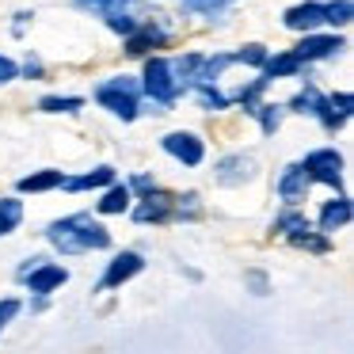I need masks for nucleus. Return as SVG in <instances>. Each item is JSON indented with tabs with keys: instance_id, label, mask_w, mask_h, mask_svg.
<instances>
[{
	"instance_id": "f257e3e1",
	"label": "nucleus",
	"mask_w": 354,
	"mask_h": 354,
	"mask_svg": "<svg viewBox=\"0 0 354 354\" xmlns=\"http://www.w3.org/2000/svg\"><path fill=\"white\" fill-rule=\"evenodd\" d=\"M46 240L62 255L107 252L111 248V232L103 229L92 214H73V217H62V221H50L46 225Z\"/></svg>"
},
{
	"instance_id": "f03ea898",
	"label": "nucleus",
	"mask_w": 354,
	"mask_h": 354,
	"mask_svg": "<svg viewBox=\"0 0 354 354\" xmlns=\"http://www.w3.org/2000/svg\"><path fill=\"white\" fill-rule=\"evenodd\" d=\"M95 100H100V107H107L115 118L133 122L138 111H141V84H133V77H111L107 84L95 88Z\"/></svg>"
},
{
	"instance_id": "7ed1b4c3",
	"label": "nucleus",
	"mask_w": 354,
	"mask_h": 354,
	"mask_svg": "<svg viewBox=\"0 0 354 354\" xmlns=\"http://www.w3.org/2000/svg\"><path fill=\"white\" fill-rule=\"evenodd\" d=\"M141 80H145L141 92H145L156 107H171V103L183 95V88L176 84V77H171L168 57H149V62H145V77H141Z\"/></svg>"
},
{
	"instance_id": "20e7f679",
	"label": "nucleus",
	"mask_w": 354,
	"mask_h": 354,
	"mask_svg": "<svg viewBox=\"0 0 354 354\" xmlns=\"http://www.w3.org/2000/svg\"><path fill=\"white\" fill-rule=\"evenodd\" d=\"M308 183H324V187H343V156L335 149H313V153L301 160Z\"/></svg>"
},
{
	"instance_id": "39448f33",
	"label": "nucleus",
	"mask_w": 354,
	"mask_h": 354,
	"mask_svg": "<svg viewBox=\"0 0 354 354\" xmlns=\"http://www.w3.org/2000/svg\"><path fill=\"white\" fill-rule=\"evenodd\" d=\"M149 16H153V12H149L141 0H103V8H100V19L115 35H130L133 27H138L141 19H149Z\"/></svg>"
},
{
	"instance_id": "423d86ee",
	"label": "nucleus",
	"mask_w": 354,
	"mask_h": 354,
	"mask_svg": "<svg viewBox=\"0 0 354 354\" xmlns=\"http://www.w3.org/2000/svg\"><path fill=\"white\" fill-rule=\"evenodd\" d=\"M164 153L168 156H176L179 164H187V168H198L202 160H206V141L198 138V133H191V130H171V133H164Z\"/></svg>"
},
{
	"instance_id": "0eeeda50",
	"label": "nucleus",
	"mask_w": 354,
	"mask_h": 354,
	"mask_svg": "<svg viewBox=\"0 0 354 354\" xmlns=\"http://www.w3.org/2000/svg\"><path fill=\"white\" fill-rule=\"evenodd\" d=\"M122 39H126V54L130 57H145L149 50H160L164 42H168V31L160 27L156 16H149V19H141L130 35H122Z\"/></svg>"
},
{
	"instance_id": "6e6552de",
	"label": "nucleus",
	"mask_w": 354,
	"mask_h": 354,
	"mask_svg": "<svg viewBox=\"0 0 354 354\" xmlns=\"http://www.w3.org/2000/svg\"><path fill=\"white\" fill-rule=\"evenodd\" d=\"M255 171H259V164H255L252 153H236V156H225V160H217L214 168V179L221 187H244L255 179Z\"/></svg>"
},
{
	"instance_id": "1a4fd4ad",
	"label": "nucleus",
	"mask_w": 354,
	"mask_h": 354,
	"mask_svg": "<svg viewBox=\"0 0 354 354\" xmlns=\"http://www.w3.org/2000/svg\"><path fill=\"white\" fill-rule=\"evenodd\" d=\"M339 50H346V42L339 39V35H313L308 31L305 39L293 46V54H297L305 65H313V62H328V57H335Z\"/></svg>"
},
{
	"instance_id": "9d476101",
	"label": "nucleus",
	"mask_w": 354,
	"mask_h": 354,
	"mask_svg": "<svg viewBox=\"0 0 354 354\" xmlns=\"http://www.w3.org/2000/svg\"><path fill=\"white\" fill-rule=\"evenodd\" d=\"M171 206H176V194L160 191V187H153L149 194H141V206H133V221L138 225H160L171 217Z\"/></svg>"
},
{
	"instance_id": "9b49d317",
	"label": "nucleus",
	"mask_w": 354,
	"mask_h": 354,
	"mask_svg": "<svg viewBox=\"0 0 354 354\" xmlns=\"http://www.w3.org/2000/svg\"><path fill=\"white\" fill-rule=\"evenodd\" d=\"M141 267H145V259H141L138 252H118L115 259L107 263V270H103L100 290H118V286L130 282L133 274H141Z\"/></svg>"
},
{
	"instance_id": "f8f14e48",
	"label": "nucleus",
	"mask_w": 354,
	"mask_h": 354,
	"mask_svg": "<svg viewBox=\"0 0 354 354\" xmlns=\"http://www.w3.org/2000/svg\"><path fill=\"white\" fill-rule=\"evenodd\" d=\"M65 282H69V270H65L62 263H46V259H42L39 267L24 278V286L31 293H54L57 286H65Z\"/></svg>"
},
{
	"instance_id": "ddd939ff",
	"label": "nucleus",
	"mask_w": 354,
	"mask_h": 354,
	"mask_svg": "<svg viewBox=\"0 0 354 354\" xmlns=\"http://www.w3.org/2000/svg\"><path fill=\"white\" fill-rule=\"evenodd\" d=\"M308 176H305V168L301 164H290V168L282 171V179H278V198L286 202V206H301L305 202V194H308Z\"/></svg>"
},
{
	"instance_id": "4468645a",
	"label": "nucleus",
	"mask_w": 354,
	"mask_h": 354,
	"mask_svg": "<svg viewBox=\"0 0 354 354\" xmlns=\"http://www.w3.org/2000/svg\"><path fill=\"white\" fill-rule=\"evenodd\" d=\"M282 24L290 27V31H297V35L316 31V27H324V4H316V0H305V4H297V8L286 12Z\"/></svg>"
},
{
	"instance_id": "2eb2a0df",
	"label": "nucleus",
	"mask_w": 354,
	"mask_h": 354,
	"mask_svg": "<svg viewBox=\"0 0 354 354\" xmlns=\"http://www.w3.org/2000/svg\"><path fill=\"white\" fill-rule=\"evenodd\" d=\"M351 198L346 194H335L331 202H324V209H320V232L324 236H335L339 229H346L351 225Z\"/></svg>"
},
{
	"instance_id": "dca6fc26",
	"label": "nucleus",
	"mask_w": 354,
	"mask_h": 354,
	"mask_svg": "<svg viewBox=\"0 0 354 354\" xmlns=\"http://www.w3.org/2000/svg\"><path fill=\"white\" fill-rule=\"evenodd\" d=\"M351 107H354V100L346 92H339V95H324V107H320V122H324V130H339V126L351 118Z\"/></svg>"
},
{
	"instance_id": "f3484780",
	"label": "nucleus",
	"mask_w": 354,
	"mask_h": 354,
	"mask_svg": "<svg viewBox=\"0 0 354 354\" xmlns=\"http://www.w3.org/2000/svg\"><path fill=\"white\" fill-rule=\"evenodd\" d=\"M259 69H263V77H267V80H278V77H297V73L305 69V62H301L293 50H286V54H274V57L267 54V62H263Z\"/></svg>"
},
{
	"instance_id": "a211bd4d",
	"label": "nucleus",
	"mask_w": 354,
	"mask_h": 354,
	"mask_svg": "<svg viewBox=\"0 0 354 354\" xmlns=\"http://www.w3.org/2000/svg\"><path fill=\"white\" fill-rule=\"evenodd\" d=\"M65 183V171L57 168H42V171H31V176L19 179V194H42V191H54V187Z\"/></svg>"
},
{
	"instance_id": "6ab92c4d",
	"label": "nucleus",
	"mask_w": 354,
	"mask_h": 354,
	"mask_svg": "<svg viewBox=\"0 0 354 354\" xmlns=\"http://www.w3.org/2000/svg\"><path fill=\"white\" fill-rule=\"evenodd\" d=\"M130 202H133V191L126 183H107V191H103V198L95 202V209H100L103 217H111V214H126Z\"/></svg>"
},
{
	"instance_id": "aec40b11",
	"label": "nucleus",
	"mask_w": 354,
	"mask_h": 354,
	"mask_svg": "<svg viewBox=\"0 0 354 354\" xmlns=\"http://www.w3.org/2000/svg\"><path fill=\"white\" fill-rule=\"evenodd\" d=\"M107 183H115V168L111 164H100V168H92V171H84V176H77V179H69L65 176V191H95V187H107Z\"/></svg>"
},
{
	"instance_id": "412c9836",
	"label": "nucleus",
	"mask_w": 354,
	"mask_h": 354,
	"mask_svg": "<svg viewBox=\"0 0 354 354\" xmlns=\"http://www.w3.org/2000/svg\"><path fill=\"white\" fill-rule=\"evenodd\" d=\"M80 107H84L80 95H42L39 100V111H46V115H77Z\"/></svg>"
},
{
	"instance_id": "4be33fe9",
	"label": "nucleus",
	"mask_w": 354,
	"mask_h": 354,
	"mask_svg": "<svg viewBox=\"0 0 354 354\" xmlns=\"http://www.w3.org/2000/svg\"><path fill=\"white\" fill-rule=\"evenodd\" d=\"M24 221V202L19 198H0V236H12Z\"/></svg>"
},
{
	"instance_id": "5701e85b",
	"label": "nucleus",
	"mask_w": 354,
	"mask_h": 354,
	"mask_svg": "<svg viewBox=\"0 0 354 354\" xmlns=\"http://www.w3.org/2000/svg\"><path fill=\"white\" fill-rule=\"evenodd\" d=\"M351 19H354L351 0H328L324 4V27H351Z\"/></svg>"
},
{
	"instance_id": "b1692460",
	"label": "nucleus",
	"mask_w": 354,
	"mask_h": 354,
	"mask_svg": "<svg viewBox=\"0 0 354 354\" xmlns=\"http://www.w3.org/2000/svg\"><path fill=\"white\" fill-rule=\"evenodd\" d=\"M320 107H324V95L316 92L313 84H305V92H297L290 100V111H297V115H313L316 118V115H320Z\"/></svg>"
},
{
	"instance_id": "393cba45",
	"label": "nucleus",
	"mask_w": 354,
	"mask_h": 354,
	"mask_svg": "<svg viewBox=\"0 0 354 354\" xmlns=\"http://www.w3.org/2000/svg\"><path fill=\"white\" fill-rule=\"evenodd\" d=\"M282 111H286V107H278V103H255L252 118H259L263 133H274L278 126H282Z\"/></svg>"
},
{
	"instance_id": "a878e982",
	"label": "nucleus",
	"mask_w": 354,
	"mask_h": 354,
	"mask_svg": "<svg viewBox=\"0 0 354 354\" xmlns=\"http://www.w3.org/2000/svg\"><path fill=\"white\" fill-rule=\"evenodd\" d=\"M290 244H293V248H305V252H328V248H331V236H324V232L316 236V232H313V225H308V229L293 232V236H290Z\"/></svg>"
},
{
	"instance_id": "bb28decb",
	"label": "nucleus",
	"mask_w": 354,
	"mask_h": 354,
	"mask_svg": "<svg viewBox=\"0 0 354 354\" xmlns=\"http://www.w3.org/2000/svg\"><path fill=\"white\" fill-rule=\"evenodd\" d=\"M301 229H308V217L301 214L297 206H290V209H286V214H282V217H278V221H274V232H282L286 240H290L293 232H301Z\"/></svg>"
},
{
	"instance_id": "cd10ccee",
	"label": "nucleus",
	"mask_w": 354,
	"mask_h": 354,
	"mask_svg": "<svg viewBox=\"0 0 354 354\" xmlns=\"http://www.w3.org/2000/svg\"><path fill=\"white\" fill-rule=\"evenodd\" d=\"M191 88H194V95H198V103L206 111H225L232 103V95H221L214 84H191Z\"/></svg>"
},
{
	"instance_id": "c85d7f7f",
	"label": "nucleus",
	"mask_w": 354,
	"mask_h": 354,
	"mask_svg": "<svg viewBox=\"0 0 354 354\" xmlns=\"http://www.w3.org/2000/svg\"><path fill=\"white\" fill-rule=\"evenodd\" d=\"M267 54H270V50L263 46V42H248V46H240L236 54H232V62H240V65H252V69H259V65L267 62Z\"/></svg>"
},
{
	"instance_id": "c756f323",
	"label": "nucleus",
	"mask_w": 354,
	"mask_h": 354,
	"mask_svg": "<svg viewBox=\"0 0 354 354\" xmlns=\"http://www.w3.org/2000/svg\"><path fill=\"white\" fill-rule=\"evenodd\" d=\"M171 217L179 221H191V217H202V206H198V194H176V206H171Z\"/></svg>"
},
{
	"instance_id": "7c9ffc66",
	"label": "nucleus",
	"mask_w": 354,
	"mask_h": 354,
	"mask_svg": "<svg viewBox=\"0 0 354 354\" xmlns=\"http://www.w3.org/2000/svg\"><path fill=\"white\" fill-rule=\"evenodd\" d=\"M183 4H187V12H202V16L214 19V16H221V12L229 8L232 0H183Z\"/></svg>"
},
{
	"instance_id": "2f4dec72",
	"label": "nucleus",
	"mask_w": 354,
	"mask_h": 354,
	"mask_svg": "<svg viewBox=\"0 0 354 354\" xmlns=\"http://www.w3.org/2000/svg\"><path fill=\"white\" fill-rule=\"evenodd\" d=\"M19 308H24V305H19V297H0V331H4L12 320H16Z\"/></svg>"
},
{
	"instance_id": "473e14b6",
	"label": "nucleus",
	"mask_w": 354,
	"mask_h": 354,
	"mask_svg": "<svg viewBox=\"0 0 354 354\" xmlns=\"http://www.w3.org/2000/svg\"><path fill=\"white\" fill-rule=\"evenodd\" d=\"M16 77H19V65L12 62V57H4V54H0V84H12Z\"/></svg>"
},
{
	"instance_id": "72a5a7b5",
	"label": "nucleus",
	"mask_w": 354,
	"mask_h": 354,
	"mask_svg": "<svg viewBox=\"0 0 354 354\" xmlns=\"http://www.w3.org/2000/svg\"><path fill=\"white\" fill-rule=\"evenodd\" d=\"M126 187H130V191H138V194H149V191H153V187H160V183H156L153 176H133V179H130V183H126Z\"/></svg>"
},
{
	"instance_id": "f704fd0d",
	"label": "nucleus",
	"mask_w": 354,
	"mask_h": 354,
	"mask_svg": "<svg viewBox=\"0 0 354 354\" xmlns=\"http://www.w3.org/2000/svg\"><path fill=\"white\" fill-rule=\"evenodd\" d=\"M39 263H42V255H35V259H24V267H19V270H16V278H19V282H24V278H27V274H31V270H35V267H39Z\"/></svg>"
},
{
	"instance_id": "c9c22d12",
	"label": "nucleus",
	"mask_w": 354,
	"mask_h": 354,
	"mask_svg": "<svg viewBox=\"0 0 354 354\" xmlns=\"http://www.w3.org/2000/svg\"><path fill=\"white\" fill-rule=\"evenodd\" d=\"M31 19H35L31 12H19V16H16V27H12V31H16V35H24V27L31 24Z\"/></svg>"
},
{
	"instance_id": "e433bc0d",
	"label": "nucleus",
	"mask_w": 354,
	"mask_h": 354,
	"mask_svg": "<svg viewBox=\"0 0 354 354\" xmlns=\"http://www.w3.org/2000/svg\"><path fill=\"white\" fill-rule=\"evenodd\" d=\"M24 73H27V77H39V73H42V65L35 62V57H27V62H24Z\"/></svg>"
},
{
	"instance_id": "4c0bfd02",
	"label": "nucleus",
	"mask_w": 354,
	"mask_h": 354,
	"mask_svg": "<svg viewBox=\"0 0 354 354\" xmlns=\"http://www.w3.org/2000/svg\"><path fill=\"white\" fill-rule=\"evenodd\" d=\"M248 278H252V286H255L259 293H267V278H263V274H248Z\"/></svg>"
}]
</instances>
